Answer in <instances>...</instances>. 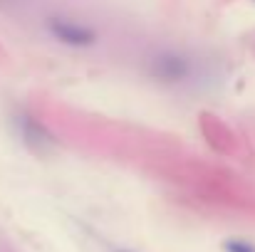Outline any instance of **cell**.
<instances>
[{
	"instance_id": "obj_1",
	"label": "cell",
	"mask_w": 255,
	"mask_h": 252,
	"mask_svg": "<svg viewBox=\"0 0 255 252\" xmlns=\"http://www.w3.org/2000/svg\"><path fill=\"white\" fill-rule=\"evenodd\" d=\"M45 27L57 42H62L67 47H92L97 42V32L89 25L80 22V20H72V17L52 15V17L45 20Z\"/></svg>"
},
{
	"instance_id": "obj_2",
	"label": "cell",
	"mask_w": 255,
	"mask_h": 252,
	"mask_svg": "<svg viewBox=\"0 0 255 252\" xmlns=\"http://www.w3.org/2000/svg\"><path fill=\"white\" fill-rule=\"evenodd\" d=\"M151 75L161 82H183L191 75V65L176 52H161L151 60Z\"/></svg>"
},
{
	"instance_id": "obj_3",
	"label": "cell",
	"mask_w": 255,
	"mask_h": 252,
	"mask_svg": "<svg viewBox=\"0 0 255 252\" xmlns=\"http://www.w3.org/2000/svg\"><path fill=\"white\" fill-rule=\"evenodd\" d=\"M226 252H255V248L251 243H243V240H228Z\"/></svg>"
}]
</instances>
